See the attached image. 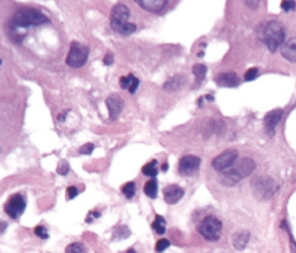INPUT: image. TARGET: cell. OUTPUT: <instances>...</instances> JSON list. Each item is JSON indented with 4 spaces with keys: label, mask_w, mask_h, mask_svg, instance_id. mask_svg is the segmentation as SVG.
Listing matches in <instances>:
<instances>
[{
    "label": "cell",
    "mask_w": 296,
    "mask_h": 253,
    "mask_svg": "<svg viewBox=\"0 0 296 253\" xmlns=\"http://www.w3.org/2000/svg\"><path fill=\"white\" fill-rule=\"evenodd\" d=\"M126 253H137V252H135L134 248H130V250L126 251Z\"/></svg>",
    "instance_id": "cell-37"
},
{
    "label": "cell",
    "mask_w": 296,
    "mask_h": 253,
    "mask_svg": "<svg viewBox=\"0 0 296 253\" xmlns=\"http://www.w3.org/2000/svg\"><path fill=\"white\" fill-rule=\"evenodd\" d=\"M130 18V10L129 7L124 5V4H117L113 7L110 14V26L115 31L121 33L124 26L129 23Z\"/></svg>",
    "instance_id": "cell-7"
},
{
    "label": "cell",
    "mask_w": 296,
    "mask_h": 253,
    "mask_svg": "<svg viewBox=\"0 0 296 253\" xmlns=\"http://www.w3.org/2000/svg\"><path fill=\"white\" fill-rule=\"evenodd\" d=\"M119 84H121L122 89L129 90L130 94L133 95L138 89L140 80L138 78H135L133 74H129L126 76H122V78L119 79Z\"/></svg>",
    "instance_id": "cell-15"
},
{
    "label": "cell",
    "mask_w": 296,
    "mask_h": 253,
    "mask_svg": "<svg viewBox=\"0 0 296 253\" xmlns=\"http://www.w3.org/2000/svg\"><path fill=\"white\" fill-rule=\"evenodd\" d=\"M93 218H100V213L97 212V213H89V215H88V218H87V222H91V221H93Z\"/></svg>",
    "instance_id": "cell-34"
},
{
    "label": "cell",
    "mask_w": 296,
    "mask_h": 253,
    "mask_svg": "<svg viewBox=\"0 0 296 253\" xmlns=\"http://www.w3.org/2000/svg\"><path fill=\"white\" fill-rule=\"evenodd\" d=\"M122 192L125 195V198L132 199L135 195V192H137V186H135L133 182H129L122 187Z\"/></svg>",
    "instance_id": "cell-24"
},
{
    "label": "cell",
    "mask_w": 296,
    "mask_h": 253,
    "mask_svg": "<svg viewBox=\"0 0 296 253\" xmlns=\"http://www.w3.org/2000/svg\"><path fill=\"white\" fill-rule=\"evenodd\" d=\"M255 168H256V164L253 159L243 158L237 164H236V166L231 167L230 170L223 171L222 182L228 186L237 184L239 180L246 178L248 176L253 174Z\"/></svg>",
    "instance_id": "cell-2"
},
{
    "label": "cell",
    "mask_w": 296,
    "mask_h": 253,
    "mask_svg": "<svg viewBox=\"0 0 296 253\" xmlns=\"http://www.w3.org/2000/svg\"><path fill=\"white\" fill-rule=\"evenodd\" d=\"M137 3L143 10L148 12H154V13L162 11L168 4L167 0H138Z\"/></svg>",
    "instance_id": "cell-16"
},
{
    "label": "cell",
    "mask_w": 296,
    "mask_h": 253,
    "mask_svg": "<svg viewBox=\"0 0 296 253\" xmlns=\"http://www.w3.org/2000/svg\"><path fill=\"white\" fill-rule=\"evenodd\" d=\"M254 194L259 199H270L279 190V185L275 183L274 179L270 177H256L251 182Z\"/></svg>",
    "instance_id": "cell-4"
},
{
    "label": "cell",
    "mask_w": 296,
    "mask_h": 253,
    "mask_svg": "<svg viewBox=\"0 0 296 253\" xmlns=\"http://www.w3.org/2000/svg\"><path fill=\"white\" fill-rule=\"evenodd\" d=\"M13 23L17 27L41 26L49 22V18L35 9H20L13 15Z\"/></svg>",
    "instance_id": "cell-3"
},
{
    "label": "cell",
    "mask_w": 296,
    "mask_h": 253,
    "mask_svg": "<svg viewBox=\"0 0 296 253\" xmlns=\"http://www.w3.org/2000/svg\"><path fill=\"white\" fill-rule=\"evenodd\" d=\"M34 231H35L36 236H38L39 238H42V239H47V238H49V234H47V230H46L45 227L37 226V227L35 228Z\"/></svg>",
    "instance_id": "cell-27"
},
{
    "label": "cell",
    "mask_w": 296,
    "mask_h": 253,
    "mask_svg": "<svg viewBox=\"0 0 296 253\" xmlns=\"http://www.w3.org/2000/svg\"><path fill=\"white\" fill-rule=\"evenodd\" d=\"M170 246V242L168 239H160L158 240L157 245H155V250L158 252H163Z\"/></svg>",
    "instance_id": "cell-28"
},
{
    "label": "cell",
    "mask_w": 296,
    "mask_h": 253,
    "mask_svg": "<svg viewBox=\"0 0 296 253\" xmlns=\"http://www.w3.org/2000/svg\"><path fill=\"white\" fill-rule=\"evenodd\" d=\"M103 63H105L107 66L113 65V63H114V57H113V55H106V56H105V58H103Z\"/></svg>",
    "instance_id": "cell-33"
},
{
    "label": "cell",
    "mask_w": 296,
    "mask_h": 253,
    "mask_svg": "<svg viewBox=\"0 0 296 253\" xmlns=\"http://www.w3.org/2000/svg\"><path fill=\"white\" fill-rule=\"evenodd\" d=\"M66 194H67V199L72 200V199L77 198V195L79 194V191H78V188L75 186H70L66 190Z\"/></svg>",
    "instance_id": "cell-32"
},
{
    "label": "cell",
    "mask_w": 296,
    "mask_h": 253,
    "mask_svg": "<svg viewBox=\"0 0 296 253\" xmlns=\"http://www.w3.org/2000/svg\"><path fill=\"white\" fill-rule=\"evenodd\" d=\"M281 9L285 12H290L296 9V3L293 0H288V2H282L281 3Z\"/></svg>",
    "instance_id": "cell-31"
},
{
    "label": "cell",
    "mask_w": 296,
    "mask_h": 253,
    "mask_svg": "<svg viewBox=\"0 0 296 253\" xmlns=\"http://www.w3.org/2000/svg\"><path fill=\"white\" fill-rule=\"evenodd\" d=\"M198 231L204 238L210 242H215L220 238L222 232V223L213 215H209L204 219L198 227Z\"/></svg>",
    "instance_id": "cell-5"
},
{
    "label": "cell",
    "mask_w": 296,
    "mask_h": 253,
    "mask_svg": "<svg viewBox=\"0 0 296 253\" xmlns=\"http://www.w3.org/2000/svg\"><path fill=\"white\" fill-rule=\"evenodd\" d=\"M184 82V79L182 78V76H175V78H173L170 80V81H168L166 84H165V89L166 90H176L178 89L179 87H182V84Z\"/></svg>",
    "instance_id": "cell-23"
},
{
    "label": "cell",
    "mask_w": 296,
    "mask_h": 253,
    "mask_svg": "<svg viewBox=\"0 0 296 253\" xmlns=\"http://www.w3.org/2000/svg\"><path fill=\"white\" fill-rule=\"evenodd\" d=\"M246 4H248V5H249L250 7H254V9H255V7L258 5V2H255V3H249V2H248Z\"/></svg>",
    "instance_id": "cell-35"
},
{
    "label": "cell",
    "mask_w": 296,
    "mask_h": 253,
    "mask_svg": "<svg viewBox=\"0 0 296 253\" xmlns=\"http://www.w3.org/2000/svg\"><path fill=\"white\" fill-rule=\"evenodd\" d=\"M249 238H250V234L248 231L237 232L233 238V244L236 250L243 251L244 248L246 247L248 242H249Z\"/></svg>",
    "instance_id": "cell-18"
},
{
    "label": "cell",
    "mask_w": 296,
    "mask_h": 253,
    "mask_svg": "<svg viewBox=\"0 0 296 253\" xmlns=\"http://www.w3.org/2000/svg\"><path fill=\"white\" fill-rule=\"evenodd\" d=\"M215 82H217L220 87H227V88L238 87L239 83H241L238 75L234 73V72L220 73L217 78H215Z\"/></svg>",
    "instance_id": "cell-13"
},
{
    "label": "cell",
    "mask_w": 296,
    "mask_h": 253,
    "mask_svg": "<svg viewBox=\"0 0 296 253\" xmlns=\"http://www.w3.org/2000/svg\"><path fill=\"white\" fill-rule=\"evenodd\" d=\"M65 253H86V247L82 243H73L66 247Z\"/></svg>",
    "instance_id": "cell-25"
},
{
    "label": "cell",
    "mask_w": 296,
    "mask_h": 253,
    "mask_svg": "<svg viewBox=\"0 0 296 253\" xmlns=\"http://www.w3.org/2000/svg\"><path fill=\"white\" fill-rule=\"evenodd\" d=\"M26 210V200L21 194H14L4 205V211L12 219H18Z\"/></svg>",
    "instance_id": "cell-8"
},
{
    "label": "cell",
    "mask_w": 296,
    "mask_h": 253,
    "mask_svg": "<svg viewBox=\"0 0 296 253\" xmlns=\"http://www.w3.org/2000/svg\"><path fill=\"white\" fill-rule=\"evenodd\" d=\"M162 169H163V171H166V170H168V164L166 163V164H163V167H162Z\"/></svg>",
    "instance_id": "cell-38"
},
{
    "label": "cell",
    "mask_w": 296,
    "mask_h": 253,
    "mask_svg": "<svg viewBox=\"0 0 296 253\" xmlns=\"http://www.w3.org/2000/svg\"><path fill=\"white\" fill-rule=\"evenodd\" d=\"M261 39L271 52L278 50L282 46L286 39V30L281 22L272 21L266 22L261 30Z\"/></svg>",
    "instance_id": "cell-1"
},
{
    "label": "cell",
    "mask_w": 296,
    "mask_h": 253,
    "mask_svg": "<svg viewBox=\"0 0 296 253\" xmlns=\"http://www.w3.org/2000/svg\"><path fill=\"white\" fill-rule=\"evenodd\" d=\"M106 104L108 107V110H109V117L111 120L117 118L124 108L123 98L117 94H111L109 97L107 98Z\"/></svg>",
    "instance_id": "cell-12"
},
{
    "label": "cell",
    "mask_w": 296,
    "mask_h": 253,
    "mask_svg": "<svg viewBox=\"0 0 296 253\" xmlns=\"http://www.w3.org/2000/svg\"><path fill=\"white\" fill-rule=\"evenodd\" d=\"M143 191H145V194L148 196V198L151 199H155L158 195V183L155 179H151L148 180V182L145 184V188H143Z\"/></svg>",
    "instance_id": "cell-20"
},
{
    "label": "cell",
    "mask_w": 296,
    "mask_h": 253,
    "mask_svg": "<svg viewBox=\"0 0 296 253\" xmlns=\"http://www.w3.org/2000/svg\"><path fill=\"white\" fill-rule=\"evenodd\" d=\"M192 72L195 76V80H197V83H201L206 76V72H207V67L203 64H195L192 68Z\"/></svg>",
    "instance_id": "cell-22"
},
{
    "label": "cell",
    "mask_w": 296,
    "mask_h": 253,
    "mask_svg": "<svg viewBox=\"0 0 296 253\" xmlns=\"http://www.w3.org/2000/svg\"><path fill=\"white\" fill-rule=\"evenodd\" d=\"M205 98H206V99H209V101H214V97H213V96H210V95H207Z\"/></svg>",
    "instance_id": "cell-36"
},
{
    "label": "cell",
    "mask_w": 296,
    "mask_h": 253,
    "mask_svg": "<svg viewBox=\"0 0 296 253\" xmlns=\"http://www.w3.org/2000/svg\"><path fill=\"white\" fill-rule=\"evenodd\" d=\"M199 166H201V159H199L198 156L185 155L183 156L181 161H179L178 169L182 175L189 176L194 174V172L199 169Z\"/></svg>",
    "instance_id": "cell-10"
},
{
    "label": "cell",
    "mask_w": 296,
    "mask_h": 253,
    "mask_svg": "<svg viewBox=\"0 0 296 253\" xmlns=\"http://www.w3.org/2000/svg\"><path fill=\"white\" fill-rule=\"evenodd\" d=\"M283 116V110L282 109H274L270 111L269 114L265 116L264 118V126H265V131L267 134L273 135L275 127L279 124L280 120H281Z\"/></svg>",
    "instance_id": "cell-11"
},
{
    "label": "cell",
    "mask_w": 296,
    "mask_h": 253,
    "mask_svg": "<svg viewBox=\"0 0 296 253\" xmlns=\"http://www.w3.org/2000/svg\"><path fill=\"white\" fill-rule=\"evenodd\" d=\"M95 149V146L93 143H86L83 144V146L80 148V154H83V155H89L91 153L94 151Z\"/></svg>",
    "instance_id": "cell-30"
},
{
    "label": "cell",
    "mask_w": 296,
    "mask_h": 253,
    "mask_svg": "<svg viewBox=\"0 0 296 253\" xmlns=\"http://www.w3.org/2000/svg\"><path fill=\"white\" fill-rule=\"evenodd\" d=\"M157 160L151 161V162L146 163L145 166L142 168V174L146 175L147 177H151L153 179L154 177H157L158 175V168H157Z\"/></svg>",
    "instance_id": "cell-21"
},
{
    "label": "cell",
    "mask_w": 296,
    "mask_h": 253,
    "mask_svg": "<svg viewBox=\"0 0 296 253\" xmlns=\"http://www.w3.org/2000/svg\"><path fill=\"white\" fill-rule=\"evenodd\" d=\"M257 76H258V70L256 67H253L246 71L245 75H244V79H245V81H254Z\"/></svg>",
    "instance_id": "cell-29"
},
{
    "label": "cell",
    "mask_w": 296,
    "mask_h": 253,
    "mask_svg": "<svg viewBox=\"0 0 296 253\" xmlns=\"http://www.w3.org/2000/svg\"><path fill=\"white\" fill-rule=\"evenodd\" d=\"M152 228L159 235H163L166 232V220L161 215H157L153 222H152Z\"/></svg>",
    "instance_id": "cell-19"
},
{
    "label": "cell",
    "mask_w": 296,
    "mask_h": 253,
    "mask_svg": "<svg viewBox=\"0 0 296 253\" xmlns=\"http://www.w3.org/2000/svg\"><path fill=\"white\" fill-rule=\"evenodd\" d=\"M0 64H2V59H0Z\"/></svg>",
    "instance_id": "cell-39"
},
{
    "label": "cell",
    "mask_w": 296,
    "mask_h": 253,
    "mask_svg": "<svg viewBox=\"0 0 296 253\" xmlns=\"http://www.w3.org/2000/svg\"><path fill=\"white\" fill-rule=\"evenodd\" d=\"M238 158V151L236 149H228L226 151L221 153L218 155L213 161H212V166L218 171H226L228 168L233 167L236 160Z\"/></svg>",
    "instance_id": "cell-9"
},
{
    "label": "cell",
    "mask_w": 296,
    "mask_h": 253,
    "mask_svg": "<svg viewBox=\"0 0 296 253\" xmlns=\"http://www.w3.org/2000/svg\"><path fill=\"white\" fill-rule=\"evenodd\" d=\"M184 190L178 185H169L163 190V198L165 201L169 205L177 204L183 198Z\"/></svg>",
    "instance_id": "cell-14"
},
{
    "label": "cell",
    "mask_w": 296,
    "mask_h": 253,
    "mask_svg": "<svg viewBox=\"0 0 296 253\" xmlns=\"http://www.w3.org/2000/svg\"><path fill=\"white\" fill-rule=\"evenodd\" d=\"M69 171H70V164L67 163L66 160H62L58 164L57 172L61 176H66L67 174H69Z\"/></svg>",
    "instance_id": "cell-26"
},
{
    "label": "cell",
    "mask_w": 296,
    "mask_h": 253,
    "mask_svg": "<svg viewBox=\"0 0 296 253\" xmlns=\"http://www.w3.org/2000/svg\"><path fill=\"white\" fill-rule=\"evenodd\" d=\"M88 55H89V50L87 46L78 42H73L71 44L69 55L66 57V64L73 68L81 67L87 63Z\"/></svg>",
    "instance_id": "cell-6"
},
{
    "label": "cell",
    "mask_w": 296,
    "mask_h": 253,
    "mask_svg": "<svg viewBox=\"0 0 296 253\" xmlns=\"http://www.w3.org/2000/svg\"><path fill=\"white\" fill-rule=\"evenodd\" d=\"M281 54L289 62L296 63V38L291 37L281 46Z\"/></svg>",
    "instance_id": "cell-17"
}]
</instances>
